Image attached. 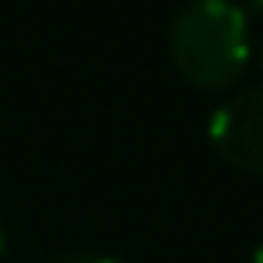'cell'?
<instances>
[{
  "label": "cell",
  "mask_w": 263,
  "mask_h": 263,
  "mask_svg": "<svg viewBox=\"0 0 263 263\" xmlns=\"http://www.w3.org/2000/svg\"><path fill=\"white\" fill-rule=\"evenodd\" d=\"M249 22L227 0H202L184 8L170 29V54L184 80L205 90L231 87L249 65Z\"/></svg>",
  "instance_id": "cell-1"
},
{
  "label": "cell",
  "mask_w": 263,
  "mask_h": 263,
  "mask_svg": "<svg viewBox=\"0 0 263 263\" xmlns=\"http://www.w3.org/2000/svg\"><path fill=\"white\" fill-rule=\"evenodd\" d=\"M213 148L245 173H263V87L223 101L209 119Z\"/></svg>",
  "instance_id": "cell-2"
},
{
  "label": "cell",
  "mask_w": 263,
  "mask_h": 263,
  "mask_svg": "<svg viewBox=\"0 0 263 263\" xmlns=\"http://www.w3.org/2000/svg\"><path fill=\"white\" fill-rule=\"evenodd\" d=\"M54 263H116V259L94 256V252H80V256H62V259H54Z\"/></svg>",
  "instance_id": "cell-3"
},
{
  "label": "cell",
  "mask_w": 263,
  "mask_h": 263,
  "mask_svg": "<svg viewBox=\"0 0 263 263\" xmlns=\"http://www.w3.org/2000/svg\"><path fill=\"white\" fill-rule=\"evenodd\" d=\"M252 263H263V241L256 245V256H252Z\"/></svg>",
  "instance_id": "cell-4"
},
{
  "label": "cell",
  "mask_w": 263,
  "mask_h": 263,
  "mask_svg": "<svg viewBox=\"0 0 263 263\" xmlns=\"http://www.w3.org/2000/svg\"><path fill=\"white\" fill-rule=\"evenodd\" d=\"M256 58H259V65H263V36H259V47H256Z\"/></svg>",
  "instance_id": "cell-5"
},
{
  "label": "cell",
  "mask_w": 263,
  "mask_h": 263,
  "mask_svg": "<svg viewBox=\"0 0 263 263\" xmlns=\"http://www.w3.org/2000/svg\"><path fill=\"white\" fill-rule=\"evenodd\" d=\"M0 252H4V234H0Z\"/></svg>",
  "instance_id": "cell-6"
}]
</instances>
